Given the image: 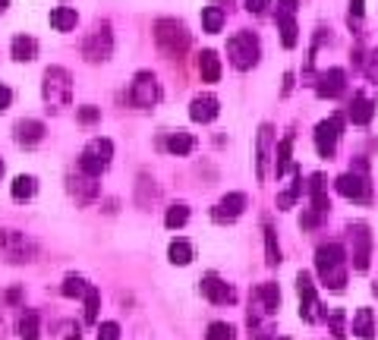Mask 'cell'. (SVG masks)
Listing matches in <instances>:
<instances>
[{
	"label": "cell",
	"instance_id": "cell-50",
	"mask_svg": "<svg viewBox=\"0 0 378 340\" xmlns=\"http://www.w3.org/2000/svg\"><path fill=\"white\" fill-rule=\"evenodd\" d=\"M369 73L378 76V51H372V63H369Z\"/></svg>",
	"mask_w": 378,
	"mask_h": 340
},
{
	"label": "cell",
	"instance_id": "cell-52",
	"mask_svg": "<svg viewBox=\"0 0 378 340\" xmlns=\"http://www.w3.org/2000/svg\"><path fill=\"white\" fill-rule=\"evenodd\" d=\"M7 7H10V0H0V13H3Z\"/></svg>",
	"mask_w": 378,
	"mask_h": 340
},
{
	"label": "cell",
	"instance_id": "cell-5",
	"mask_svg": "<svg viewBox=\"0 0 378 340\" xmlns=\"http://www.w3.org/2000/svg\"><path fill=\"white\" fill-rule=\"evenodd\" d=\"M114 158V142L111 139H92L89 145L82 148V158H79V170L89 173V177H101L107 164Z\"/></svg>",
	"mask_w": 378,
	"mask_h": 340
},
{
	"label": "cell",
	"instance_id": "cell-39",
	"mask_svg": "<svg viewBox=\"0 0 378 340\" xmlns=\"http://www.w3.org/2000/svg\"><path fill=\"white\" fill-rule=\"evenodd\" d=\"M233 325H227V321H211L205 331V340H233Z\"/></svg>",
	"mask_w": 378,
	"mask_h": 340
},
{
	"label": "cell",
	"instance_id": "cell-10",
	"mask_svg": "<svg viewBox=\"0 0 378 340\" xmlns=\"http://www.w3.org/2000/svg\"><path fill=\"white\" fill-rule=\"evenodd\" d=\"M297 293H300V318L309 321V325H315L322 318V303H319V293H315V284H312L309 271L297 274Z\"/></svg>",
	"mask_w": 378,
	"mask_h": 340
},
{
	"label": "cell",
	"instance_id": "cell-12",
	"mask_svg": "<svg viewBox=\"0 0 378 340\" xmlns=\"http://www.w3.org/2000/svg\"><path fill=\"white\" fill-rule=\"evenodd\" d=\"M350 243H353V268L356 271H366L369 268V259H372V233L366 224H353L350 227Z\"/></svg>",
	"mask_w": 378,
	"mask_h": 340
},
{
	"label": "cell",
	"instance_id": "cell-17",
	"mask_svg": "<svg viewBox=\"0 0 378 340\" xmlns=\"http://www.w3.org/2000/svg\"><path fill=\"white\" fill-rule=\"evenodd\" d=\"M271 142H275V129L262 126L259 129V142H255V177L265 180L268 177V161H271Z\"/></svg>",
	"mask_w": 378,
	"mask_h": 340
},
{
	"label": "cell",
	"instance_id": "cell-46",
	"mask_svg": "<svg viewBox=\"0 0 378 340\" xmlns=\"http://www.w3.org/2000/svg\"><path fill=\"white\" fill-rule=\"evenodd\" d=\"M3 303H10V306H16V303H23V290H19V287L7 290V296H3Z\"/></svg>",
	"mask_w": 378,
	"mask_h": 340
},
{
	"label": "cell",
	"instance_id": "cell-29",
	"mask_svg": "<svg viewBox=\"0 0 378 340\" xmlns=\"http://www.w3.org/2000/svg\"><path fill=\"white\" fill-rule=\"evenodd\" d=\"M41 334V318H38L35 309H29L23 318H19V337L23 340H38Z\"/></svg>",
	"mask_w": 378,
	"mask_h": 340
},
{
	"label": "cell",
	"instance_id": "cell-51",
	"mask_svg": "<svg viewBox=\"0 0 378 340\" xmlns=\"http://www.w3.org/2000/svg\"><path fill=\"white\" fill-rule=\"evenodd\" d=\"M3 331H7V321H3V303H0V337H3Z\"/></svg>",
	"mask_w": 378,
	"mask_h": 340
},
{
	"label": "cell",
	"instance_id": "cell-27",
	"mask_svg": "<svg viewBox=\"0 0 378 340\" xmlns=\"http://www.w3.org/2000/svg\"><path fill=\"white\" fill-rule=\"evenodd\" d=\"M76 23H79V16H76L73 7H54L51 10L54 32H70V29H76Z\"/></svg>",
	"mask_w": 378,
	"mask_h": 340
},
{
	"label": "cell",
	"instance_id": "cell-20",
	"mask_svg": "<svg viewBox=\"0 0 378 340\" xmlns=\"http://www.w3.org/2000/svg\"><path fill=\"white\" fill-rule=\"evenodd\" d=\"M41 139H45V123H41V120H19V123H16V142H19V145L32 148Z\"/></svg>",
	"mask_w": 378,
	"mask_h": 340
},
{
	"label": "cell",
	"instance_id": "cell-48",
	"mask_svg": "<svg viewBox=\"0 0 378 340\" xmlns=\"http://www.w3.org/2000/svg\"><path fill=\"white\" fill-rule=\"evenodd\" d=\"M63 340H82L79 328H73V325H63Z\"/></svg>",
	"mask_w": 378,
	"mask_h": 340
},
{
	"label": "cell",
	"instance_id": "cell-34",
	"mask_svg": "<svg viewBox=\"0 0 378 340\" xmlns=\"http://www.w3.org/2000/svg\"><path fill=\"white\" fill-rule=\"evenodd\" d=\"M202 29H205L208 35L221 32L224 29V10L221 7H205L202 10Z\"/></svg>",
	"mask_w": 378,
	"mask_h": 340
},
{
	"label": "cell",
	"instance_id": "cell-32",
	"mask_svg": "<svg viewBox=\"0 0 378 340\" xmlns=\"http://www.w3.org/2000/svg\"><path fill=\"white\" fill-rule=\"evenodd\" d=\"M167 259H171L174 265H189V262H193V246L186 243V240H174V243L167 246Z\"/></svg>",
	"mask_w": 378,
	"mask_h": 340
},
{
	"label": "cell",
	"instance_id": "cell-31",
	"mask_svg": "<svg viewBox=\"0 0 378 340\" xmlns=\"http://www.w3.org/2000/svg\"><path fill=\"white\" fill-rule=\"evenodd\" d=\"M92 284H85V277H79V274H67V281L60 284V293L70 296V299H79V296L89 293Z\"/></svg>",
	"mask_w": 378,
	"mask_h": 340
},
{
	"label": "cell",
	"instance_id": "cell-11",
	"mask_svg": "<svg viewBox=\"0 0 378 340\" xmlns=\"http://www.w3.org/2000/svg\"><path fill=\"white\" fill-rule=\"evenodd\" d=\"M341 133H344V114H334V117L322 120L315 126V151L322 158H334V148H337Z\"/></svg>",
	"mask_w": 378,
	"mask_h": 340
},
{
	"label": "cell",
	"instance_id": "cell-6",
	"mask_svg": "<svg viewBox=\"0 0 378 340\" xmlns=\"http://www.w3.org/2000/svg\"><path fill=\"white\" fill-rule=\"evenodd\" d=\"M227 57L237 70H252L259 63V38L252 32H237L227 41Z\"/></svg>",
	"mask_w": 378,
	"mask_h": 340
},
{
	"label": "cell",
	"instance_id": "cell-15",
	"mask_svg": "<svg viewBox=\"0 0 378 340\" xmlns=\"http://www.w3.org/2000/svg\"><path fill=\"white\" fill-rule=\"evenodd\" d=\"M202 293H205V296H208V299H211V303H215V306H227V303H233V299H237L233 287H230V284H224L215 271L202 277Z\"/></svg>",
	"mask_w": 378,
	"mask_h": 340
},
{
	"label": "cell",
	"instance_id": "cell-43",
	"mask_svg": "<svg viewBox=\"0 0 378 340\" xmlns=\"http://www.w3.org/2000/svg\"><path fill=\"white\" fill-rule=\"evenodd\" d=\"M95 120H101V111L98 107H79V123H95Z\"/></svg>",
	"mask_w": 378,
	"mask_h": 340
},
{
	"label": "cell",
	"instance_id": "cell-19",
	"mask_svg": "<svg viewBox=\"0 0 378 340\" xmlns=\"http://www.w3.org/2000/svg\"><path fill=\"white\" fill-rule=\"evenodd\" d=\"M218 114H221V104H218L215 95H199L189 104V117H193L196 123H211Z\"/></svg>",
	"mask_w": 378,
	"mask_h": 340
},
{
	"label": "cell",
	"instance_id": "cell-35",
	"mask_svg": "<svg viewBox=\"0 0 378 340\" xmlns=\"http://www.w3.org/2000/svg\"><path fill=\"white\" fill-rule=\"evenodd\" d=\"M265 262H268L271 268L281 265V246H277L275 227H265Z\"/></svg>",
	"mask_w": 378,
	"mask_h": 340
},
{
	"label": "cell",
	"instance_id": "cell-53",
	"mask_svg": "<svg viewBox=\"0 0 378 340\" xmlns=\"http://www.w3.org/2000/svg\"><path fill=\"white\" fill-rule=\"evenodd\" d=\"M0 177H3V161H0Z\"/></svg>",
	"mask_w": 378,
	"mask_h": 340
},
{
	"label": "cell",
	"instance_id": "cell-25",
	"mask_svg": "<svg viewBox=\"0 0 378 340\" xmlns=\"http://www.w3.org/2000/svg\"><path fill=\"white\" fill-rule=\"evenodd\" d=\"M10 51H13V60L29 63V60H35V54H38V41L32 35H16L13 45H10Z\"/></svg>",
	"mask_w": 378,
	"mask_h": 340
},
{
	"label": "cell",
	"instance_id": "cell-8",
	"mask_svg": "<svg viewBox=\"0 0 378 340\" xmlns=\"http://www.w3.org/2000/svg\"><path fill=\"white\" fill-rule=\"evenodd\" d=\"M158 101H161V85H158V76L149 73V70L136 73L133 85H129V104H133V107H155Z\"/></svg>",
	"mask_w": 378,
	"mask_h": 340
},
{
	"label": "cell",
	"instance_id": "cell-14",
	"mask_svg": "<svg viewBox=\"0 0 378 340\" xmlns=\"http://www.w3.org/2000/svg\"><path fill=\"white\" fill-rule=\"evenodd\" d=\"M246 205H249L246 193H227L215 208H211V217H215L218 224H230V221H237V217L243 215Z\"/></svg>",
	"mask_w": 378,
	"mask_h": 340
},
{
	"label": "cell",
	"instance_id": "cell-30",
	"mask_svg": "<svg viewBox=\"0 0 378 340\" xmlns=\"http://www.w3.org/2000/svg\"><path fill=\"white\" fill-rule=\"evenodd\" d=\"M193 148H196V136H189V133H174L171 139H167V151H171V155H177V158L189 155Z\"/></svg>",
	"mask_w": 378,
	"mask_h": 340
},
{
	"label": "cell",
	"instance_id": "cell-26",
	"mask_svg": "<svg viewBox=\"0 0 378 340\" xmlns=\"http://www.w3.org/2000/svg\"><path fill=\"white\" fill-rule=\"evenodd\" d=\"M199 73H202V82H218L221 79V60H218L215 51H202L199 54Z\"/></svg>",
	"mask_w": 378,
	"mask_h": 340
},
{
	"label": "cell",
	"instance_id": "cell-41",
	"mask_svg": "<svg viewBox=\"0 0 378 340\" xmlns=\"http://www.w3.org/2000/svg\"><path fill=\"white\" fill-rule=\"evenodd\" d=\"M120 337V325L117 321H104L101 328H98V340H117Z\"/></svg>",
	"mask_w": 378,
	"mask_h": 340
},
{
	"label": "cell",
	"instance_id": "cell-38",
	"mask_svg": "<svg viewBox=\"0 0 378 340\" xmlns=\"http://www.w3.org/2000/svg\"><path fill=\"white\" fill-rule=\"evenodd\" d=\"M98 309H101V293H98V287H89V293H85V321L89 325L98 321Z\"/></svg>",
	"mask_w": 378,
	"mask_h": 340
},
{
	"label": "cell",
	"instance_id": "cell-44",
	"mask_svg": "<svg viewBox=\"0 0 378 340\" xmlns=\"http://www.w3.org/2000/svg\"><path fill=\"white\" fill-rule=\"evenodd\" d=\"M243 7L249 10V13H265V10L271 7V0H243Z\"/></svg>",
	"mask_w": 378,
	"mask_h": 340
},
{
	"label": "cell",
	"instance_id": "cell-23",
	"mask_svg": "<svg viewBox=\"0 0 378 340\" xmlns=\"http://www.w3.org/2000/svg\"><path fill=\"white\" fill-rule=\"evenodd\" d=\"M309 195H312V208H315L319 215H328V208H331V202H328V193H325V177H322V173H312V177H309Z\"/></svg>",
	"mask_w": 378,
	"mask_h": 340
},
{
	"label": "cell",
	"instance_id": "cell-33",
	"mask_svg": "<svg viewBox=\"0 0 378 340\" xmlns=\"http://www.w3.org/2000/svg\"><path fill=\"white\" fill-rule=\"evenodd\" d=\"M277 29H281V41H284V47H297V41H300V29H297V19H293V16H281V19H277Z\"/></svg>",
	"mask_w": 378,
	"mask_h": 340
},
{
	"label": "cell",
	"instance_id": "cell-18",
	"mask_svg": "<svg viewBox=\"0 0 378 340\" xmlns=\"http://www.w3.org/2000/svg\"><path fill=\"white\" fill-rule=\"evenodd\" d=\"M98 177H89V173H76V177H70V193H73V199L79 202V205H89V202L98 199Z\"/></svg>",
	"mask_w": 378,
	"mask_h": 340
},
{
	"label": "cell",
	"instance_id": "cell-4",
	"mask_svg": "<svg viewBox=\"0 0 378 340\" xmlns=\"http://www.w3.org/2000/svg\"><path fill=\"white\" fill-rule=\"evenodd\" d=\"M35 243H32L25 233L19 230H0V259L13 262V265H23V262L35 259Z\"/></svg>",
	"mask_w": 378,
	"mask_h": 340
},
{
	"label": "cell",
	"instance_id": "cell-22",
	"mask_svg": "<svg viewBox=\"0 0 378 340\" xmlns=\"http://www.w3.org/2000/svg\"><path fill=\"white\" fill-rule=\"evenodd\" d=\"M347 117L353 120L356 126H369V123H372V117H375V101H369L366 95H356V98H353V104H350Z\"/></svg>",
	"mask_w": 378,
	"mask_h": 340
},
{
	"label": "cell",
	"instance_id": "cell-7",
	"mask_svg": "<svg viewBox=\"0 0 378 340\" xmlns=\"http://www.w3.org/2000/svg\"><path fill=\"white\" fill-rule=\"evenodd\" d=\"M114 54V35H111V25L107 23H98L95 29L85 35L82 41V57L89 63H104V60Z\"/></svg>",
	"mask_w": 378,
	"mask_h": 340
},
{
	"label": "cell",
	"instance_id": "cell-24",
	"mask_svg": "<svg viewBox=\"0 0 378 340\" xmlns=\"http://www.w3.org/2000/svg\"><path fill=\"white\" fill-rule=\"evenodd\" d=\"M293 136H284L281 142H277V151H275V173L277 177H284L287 170H293Z\"/></svg>",
	"mask_w": 378,
	"mask_h": 340
},
{
	"label": "cell",
	"instance_id": "cell-9",
	"mask_svg": "<svg viewBox=\"0 0 378 340\" xmlns=\"http://www.w3.org/2000/svg\"><path fill=\"white\" fill-rule=\"evenodd\" d=\"M281 309V287L277 284H259L252 290V312H249V325H259L262 315H275Z\"/></svg>",
	"mask_w": 378,
	"mask_h": 340
},
{
	"label": "cell",
	"instance_id": "cell-47",
	"mask_svg": "<svg viewBox=\"0 0 378 340\" xmlns=\"http://www.w3.org/2000/svg\"><path fill=\"white\" fill-rule=\"evenodd\" d=\"M363 10H366V0H350V16H353V19H359Z\"/></svg>",
	"mask_w": 378,
	"mask_h": 340
},
{
	"label": "cell",
	"instance_id": "cell-16",
	"mask_svg": "<svg viewBox=\"0 0 378 340\" xmlns=\"http://www.w3.org/2000/svg\"><path fill=\"white\" fill-rule=\"evenodd\" d=\"M344 89H347V73H344L341 67L325 70V73L319 76V82H315V95L319 98H337Z\"/></svg>",
	"mask_w": 378,
	"mask_h": 340
},
{
	"label": "cell",
	"instance_id": "cell-45",
	"mask_svg": "<svg viewBox=\"0 0 378 340\" xmlns=\"http://www.w3.org/2000/svg\"><path fill=\"white\" fill-rule=\"evenodd\" d=\"M10 101H13V92H10L7 85H0V114L10 107Z\"/></svg>",
	"mask_w": 378,
	"mask_h": 340
},
{
	"label": "cell",
	"instance_id": "cell-36",
	"mask_svg": "<svg viewBox=\"0 0 378 340\" xmlns=\"http://www.w3.org/2000/svg\"><path fill=\"white\" fill-rule=\"evenodd\" d=\"M328 328H331V334L337 340L347 337V312H344V309H331V312H328Z\"/></svg>",
	"mask_w": 378,
	"mask_h": 340
},
{
	"label": "cell",
	"instance_id": "cell-13",
	"mask_svg": "<svg viewBox=\"0 0 378 340\" xmlns=\"http://www.w3.org/2000/svg\"><path fill=\"white\" fill-rule=\"evenodd\" d=\"M337 193L344 195V199H350V202H372V189H369V183H366V177L363 173H341L337 177Z\"/></svg>",
	"mask_w": 378,
	"mask_h": 340
},
{
	"label": "cell",
	"instance_id": "cell-42",
	"mask_svg": "<svg viewBox=\"0 0 378 340\" xmlns=\"http://www.w3.org/2000/svg\"><path fill=\"white\" fill-rule=\"evenodd\" d=\"M322 217H325V215H319V211H315V208H312V211H306V215L300 217V227H303V230H312V227H319V224H322Z\"/></svg>",
	"mask_w": 378,
	"mask_h": 340
},
{
	"label": "cell",
	"instance_id": "cell-40",
	"mask_svg": "<svg viewBox=\"0 0 378 340\" xmlns=\"http://www.w3.org/2000/svg\"><path fill=\"white\" fill-rule=\"evenodd\" d=\"M300 195H303V177H300V173H297L293 186H290L287 193H281V195H277V208H290V205H293V202L300 199Z\"/></svg>",
	"mask_w": 378,
	"mask_h": 340
},
{
	"label": "cell",
	"instance_id": "cell-21",
	"mask_svg": "<svg viewBox=\"0 0 378 340\" xmlns=\"http://www.w3.org/2000/svg\"><path fill=\"white\" fill-rule=\"evenodd\" d=\"M350 331L356 334L359 340H372L375 337V312L372 309H356V315H353V321H350Z\"/></svg>",
	"mask_w": 378,
	"mask_h": 340
},
{
	"label": "cell",
	"instance_id": "cell-3",
	"mask_svg": "<svg viewBox=\"0 0 378 340\" xmlns=\"http://www.w3.org/2000/svg\"><path fill=\"white\" fill-rule=\"evenodd\" d=\"M155 45L161 47L164 57H183L189 47V32L177 19H158L155 23Z\"/></svg>",
	"mask_w": 378,
	"mask_h": 340
},
{
	"label": "cell",
	"instance_id": "cell-37",
	"mask_svg": "<svg viewBox=\"0 0 378 340\" xmlns=\"http://www.w3.org/2000/svg\"><path fill=\"white\" fill-rule=\"evenodd\" d=\"M186 221H189V208H186V205H171V208H167V215H164V224H167L171 230L183 227Z\"/></svg>",
	"mask_w": 378,
	"mask_h": 340
},
{
	"label": "cell",
	"instance_id": "cell-28",
	"mask_svg": "<svg viewBox=\"0 0 378 340\" xmlns=\"http://www.w3.org/2000/svg\"><path fill=\"white\" fill-rule=\"evenodd\" d=\"M35 177H29V173H23V177H16L13 186H10V193H13L16 202H29L32 195H35Z\"/></svg>",
	"mask_w": 378,
	"mask_h": 340
},
{
	"label": "cell",
	"instance_id": "cell-1",
	"mask_svg": "<svg viewBox=\"0 0 378 340\" xmlns=\"http://www.w3.org/2000/svg\"><path fill=\"white\" fill-rule=\"evenodd\" d=\"M315 271L328 290L347 287V249L341 243H328L315 249Z\"/></svg>",
	"mask_w": 378,
	"mask_h": 340
},
{
	"label": "cell",
	"instance_id": "cell-49",
	"mask_svg": "<svg viewBox=\"0 0 378 340\" xmlns=\"http://www.w3.org/2000/svg\"><path fill=\"white\" fill-rule=\"evenodd\" d=\"M290 92H293V73L284 76V95H290Z\"/></svg>",
	"mask_w": 378,
	"mask_h": 340
},
{
	"label": "cell",
	"instance_id": "cell-2",
	"mask_svg": "<svg viewBox=\"0 0 378 340\" xmlns=\"http://www.w3.org/2000/svg\"><path fill=\"white\" fill-rule=\"evenodd\" d=\"M41 95H45L48 111H60L73 101V76L63 67H48L45 82H41Z\"/></svg>",
	"mask_w": 378,
	"mask_h": 340
}]
</instances>
